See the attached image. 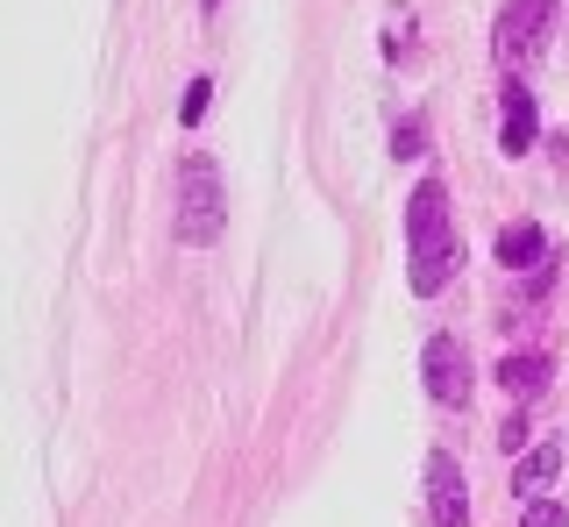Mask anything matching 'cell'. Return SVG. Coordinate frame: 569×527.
<instances>
[{
  "label": "cell",
  "instance_id": "cell-1",
  "mask_svg": "<svg viewBox=\"0 0 569 527\" xmlns=\"http://www.w3.org/2000/svg\"><path fill=\"white\" fill-rule=\"evenodd\" d=\"M406 257H413V292L420 300H435L441 286L456 278V228H449V186L441 179H420L413 200H406Z\"/></svg>",
  "mask_w": 569,
  "mask_h": 527
},
{
  "label": "cell",
  "instance_id": "cell-2",
  "mask_svg": "<svg viewBox=\"0 0 569 527\" xmlns=\"http://www.w3.org/2000/svg\"><path fill=\"white\" fill-rule=\"evenodd\" d=\"M178 200H171V228H178V242L186 250H207L213 236L228 228V192H221V165H213L207 150H192V157H178Z\"/></svg>",
  "mask_w": 569,
  "mask_h": 527
},
{
  "label": "cell",
  "instance_id": "cell-3",
  "mask_svg": "<svg viewBox=\"0 0 569 527\" xmlns=\"http://www.w3.org/2000/svg\"><path fill=\"white\" fill-rule=\"evenodd\" d=\"M548 29H556V0H506V8H498V29H491L498 72H527V64L541 58Z\"/></svg>",
  "mask_w": 569,
  "mask_h": 527
},
{
  "label": "cell",
  "instance_id": "cell-4",
  "mask_svg": "<svg viewBox=\"0 0 569 527\" xmlns=\"http://www.w3.org/2000/svg\"><path fill=\"white\" fill-rule=\"evenodd\" d=\"M427 520L435 527H470V491H462V464L449 449L427 456Z\"/></svg>",
  "mask_w": 569,
  "mask_h": 527
},
{
  "label": "cell",
  "instance_id": "cell-5",
  "mask_svg": "<svg viewBox=\"0 0 569 527\" xmlns=\"http://www.w3.org/2000/svg\"><path fill=\"white\" fill-rule=\"evenodd\" d=\"M427 392H435L441 407H462V399H470V357H462L456 336L427 342Z\"/></svg>",
  "mask_w": 569,
  "mask_h": 527
},
{
  "label": "cell",
  "instance_id": "cell-6",
  "mask_svg": "<svg viewBox=\"0 0 569 527\" xmlns=\"http://www.w3.org/2000/svg\"><path fill=\"white\" fill-rule=\"evenodd\" d=\"M498 143H506V157H527L533 150V136H541V115H533V93L520 79H506V93H498Z\"/></svg>",
  "mask_w": 569,
  "mask_h": 527
},
{
  "label": "cell",
  "instance_id": "cell-7",
  "mask_svg": "<svg viewBox=\"0 0 569 527\" xmlns=\"http://www.w3.org/2000/svg\"><path fill=\"white\" fill-rule=\"evenodd\" d=\"M541 257H548L541 221H512L506 236H498V264H506V271H520V264H541Z\"/></svg>",
  "mask_w": 569,
  "mask_h": 527
},
{
  "label": "cell",
  "instance_id": "cell-8",
  "mask_svg": "<svg viewBox=\"0 0 569 527\" xmlns=\"http://www.w3.org/2000/svg\"><path fill=\"white\" fill-rule=\"evenodd\" d=\"M556 470H562V449H556V443L527 449V456H520V470H512V491H527V499H541V491L556 485Z\"/></svg>",
  "mask_w": 569,
  "mask_h": 527
},
{
  "label": "cell",
  "instance_id": "cell-9",
  "mask_svg": "<svg viewBox=\"0 0 569 527\" xmlns=\"http://www.w3.org/2000/svg\"><path fill=\"white\" fill-rule=\"evenodd\" d=\"M498 378H506V392L533 399V392L548 385V357H506V364H498Z\"/></svg>",
  "mask_w": 569,
  "mask_h": 527
},
{
  "label": "cell",
  "instance_id": "cell-10",
  "mask_svg": "<svg viewBox=\"0 0 569 527\" xmlns=\"http://www.w3.org/2000/svg\"><path fill=\"white\" fill-rule=\"evenodd\" d=\"M420 150H427V129H420V115H406L391 129V157H420Z\"/></svg>",
  "mask_w": 569,
  "mask_h": 527
},
{
  "label": "cell",
  "instance_id": "cell-11",
  "mask_svg": "<svg viewBox=\"0 0 569 527\" xmlns=\"http://www.w3.org/2000/svg\"><path fill=\"white\" fill-rule=\"evenodd\" d=\"M520 527H569V514H562L556 499H533L527 514H520Z\"/></svg>",
  "mask_w": 569,
  "mask_h": 527
},
{
  "label": "cell",
  "instance_id": "cell-12",
  "mask_svg": "<svg viewBox=\"0 0 569 527\" xmlns=\"http://www.w3.org/2000/svg\"><path fill=\"white\" fill-rule=\"evenodd\" d=\"M207 100H213V86H207V79H192V93H186V129L207 115Z\"/></svg>",
  "mask_w": 569,
  "mask_h": 527
},
{
  "label": "cell",
  "instance_id": "cell-13",
  "mask_svg": "<svg viewBox=\"0 0 569 527\" xmlns=\"http://www.w3.org/2000/svg\"><path fill=\"white\" fill-rule=\"evenodd\" d=\"M498 443H506L512 456H520V449H527V414H512V420H506V428H498Z\"/></svg>",
  "mask_w": 569,
  "mask_h": 527
},
{
  "label": "cell",
  "instance_id": "cell-14",
  "mask_svg": "<svg viewBox=\"0 0 569 527\" xmlns=\"http://www.w3.org/2000/svg\"><path fill=\"white\" fill-rule=\"evenodd\" d=\"M207 8H221V0H207Z\"/></svg>",
  "mask_w": 569,
  "mask_h": 527
}]
</instances>
